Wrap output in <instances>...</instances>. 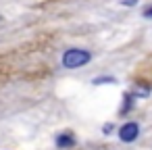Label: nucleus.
<instances>
[{
    "label": "nucleus",
    "mask_w": 152,
    "mask_h": 150,
    "mask_svg": "<svg viewBox=\"0 0 152 150\" xmlns=\"http://www.w3.org/2000/svg\"><path fill=\"white\" fill-rule=\"evenodd\" d=\"M137 135H140V125H137L135 121H127V123H123V125L119 127V140L125 142V144L135 142Z\"/></svg>",
    "instance_id": "2"
},
{
    "label": "nucleus",
    "mask_w": 152,
    "mask_h": 150,
    "mask_svg": "<svg viewBox=\"0 0 152 150\" xmlns=\"http://www.w3.org/2000/svg\"><path fill=\"white\" fill-rule=\"evenodd\" d=\"M92 61V52L86 48H69L61 56V65L65 69H79Z\"/></svg>",
    "instance_id": "1"
},
{
    "label": "nucleus",
    "mask_w": 152,
    "mask_h": 150,
    "mask_svg": "<svg viewBox=\"0 0 152 150\" xmlns=\"http://www.w3.org/2000/svg\"><path fill=\"white\" fill-rule=\"evenodd\" d=\"M110 131H113V125H110V123H106V125H104V133H106V135H108V133H110Z\"/></svg>",
    "instance_id": "7"
},
{
    "label": "nucleus",
    "mask_w": 152,
    "mask_h": 150,
    "mask_svg": "<svg viewBox=\"0 0 152 150\" xmlns=\"http://www.w3.org/2000/svg\"><path fill=\"white\" fill-rule=\"evenodd\" d=\"M92 83L94 86H106V83H117V79L113 75H102V77H94Z\"/></svg>",
    "instance_id": "4"
},
{
    "label": "nucleus",
    "mask_w": 152,
    "mask_h": 150,
    "mask_svg": "<svg viewBox=\"0 0 152 150\" xmlns=\"http://www.w3.org/2000/svg\"><path fill=\"white\" fill-rule=\"evenodd\" d=\"M121 4H125V7H133V4H137V0H123Z\"/></svg>",
    "instance_id": "6"
},
{
    "label": "nucleus",
    "mask_w": 152,
    "mask_h": 150,
    "mask_svg": "<svg viewBox=\"0 0 152 150\" xmlns=\"http://www.w3.org/2000/svg\"><path fill=\"white\" fill-rule=\"evenodd\" d=\"M142 15H144V17H146V19H152V7H146V9H144V13H142Z\"/></svg>",
    "instance_id": "5"
},
{
    "label": "nucleus",
    "mask_w": 152,
    "mask_h": 150,
    "mask_svg": "<svg viewBox=\"0 0 152 150\" xmlns=\"http://www.w3.org/2000/svg\"><path fill=\"white\" fill-rule=\"evenodd\" d=\"M54 144H56V148L67 150V148H73V146L77 144V140H75V135H73L71 131H63V133H58V135H56Z\"/></svg>",
    "instance_id": "3"
}]
</instances>
